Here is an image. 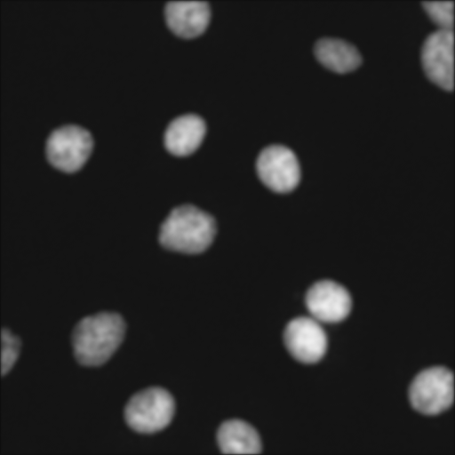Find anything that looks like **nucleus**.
I'll use <instances>...</instances> for the list:
<instances>
[{
  "label": "nucleus",
  "instance_id": "nucleus-1",
  "mask_svg": "<svg viewBox=\"0 0 455 455\" xmlns=\"http://www.w3.org/2000/svg\"><path fill=\"white\" fill-rule=\"evenodd\" d=\"M125 329L123 316L116 312H100L82 318L71 337L76 359L84 366L103 364L122 343Z\"/></svg>",
  "mask_w": 455,
  "mask_h": 455
},
{
  "label": "nucleus",
  "instance_id": "nucleus-3",
  "mask_svg": "<svg viewBox=\"0 0 455 455\" xmlns=\"http://www.w3.org/2000/svg\"><path fill=\"white\" fill-rule=\"evenodd\" d=\"M174 413V398L161 387H150L135 393L124 411L126 424L143 434L163 430L171 423Z\"/></svg>",
  "mask_w": 455,
  "mask_h": 455
},
{
  "label": "nucleus",
  "instance_id": "nucleus-8",
  "mask_svg": "<svg viewBox=\"0 0 455 455\" xmlns=\"http://www.w3.org/2000/svg\"><path fill=\"white\" fill-rule=\"evenodd\" d=\"M453 30L439 28L426 37L420 52L426 76L447 91L453 89Z\"/></svg>",
  "mask_w": 455,
  "mask_h": 455
},
{
  "label": "nucleus",
  "instance_id": "nucleus-5",
  "mask_svg": "<svg viewBox=\"0 0 455 455\" xmlns=\"http://www.w3.org/2000/svg\"><path fill=\"white\" fill-rule=\"evenodd\" d=\"M93 147L92 133L76 124H66L53 130L47 138L45 154L55 168L74 172L88 159Z\"/></svg>",
  "mask_w": 455,
  "mask_h": 455
},
{
  "label": "nucleus",
  "instance_id": "nucleus-15",
  "mask_svg": "<svg viewBox=\"0 0 455 455\" xmlns=\"http://www.w3.org/2000/svg\"><path fill=\"white\" fill-rule=\"evenodd\" d=\"M1 371L4 376L17 361L20 347V339L8 329L3 328L1 334Z\"/></svg>",
  "mask_w": 455,
  "mask_h": 455
},
{
  "label": "nucleus",
  "instance_id": "nucleus-12",
  "mask_svg": "<svg viewBox=\"0 0 455 455\" xmlns=\"http://www.w3.org/2000/svg\"><path fill=\"white\" fill-rule=\"evenodd\" d=\"M316 60L326 68L339 74L351 72L362 63V55L350 42L336 37H322L314 45Z\"/></svg>",
  "mask_w": 455,
  "mask_h": 455
},
{
  "label": "nucleus",
  "instance_id": "nucleus-14",
  "mask_svg": "<svg viewBox=\"0 0 455 455\" xmlns=\"http://www.w3.org/2000/svg\"><path fill=\"white\" fill-rule=\"evenodd\" d=\"M453 1H424L423 8L441 29L453 28Z\"/></svg>",
  "mask_w": 455,
  "mask_h": 455
},
{
  "label": "nucleus",
  "instance_id": "nucleus-6",
  "mask_svg": "<svg viewBox=\"0 0 455 455\" xmlns=\"http://www.w3.org/2000/svg\"><path fill=\"white\" fill-rule=\"evenodd\" d=\"M256 172L261 182L276 193L293 190L300 180V167L295 153L286 146L264 148L256 160Z\"/></svg>",
  "mask_w": 455,
  "mask_h": 455
},
{
  "label": "nucleus",
  "instance_id": "nucleus-9",
  "mask_svg": "<svg viewBox=\"0 0 455 455\" xmlns=\"http://www.w3.org/2000/svg\"><path fill=\"white\" fill-rule=\"evenodd\" d=\"M305 304L311 316L322 323L344 320L352 308V298L342 284L329 279L314 283L307 291Z\"/></svg>",
  "mask_w": 455,
  "mask_h": 455
},
{
  "label": "nucleus",
  "instance_id": "nucleus-2",
  "mask_svg": "<svg viewBox=\"0 0 455 455\" xmlns=\"http://www.w3.org/2000/svg\"><path fill=\"white\" fill-rule=\"evenodd\" d=\"M216 222L208 212L192 204L173 208L160 226V244L171 251L196 254L212 243Z\"/></svg>",
  "mask_w": 455,
  "mask_h": 455
},
{
  "label": "nucleus",
  "instance_id": "nucleus-11",
  "mask_svg": "<svg viewBox=\"0 0 455 455\" xmlns=\"http://www.w3.org/2000/svg\"><path fill=\"white\" fill-rule=\"evenodd\" d=\"M205 132L206 124L200 116L184 114L169 123L164 134V144L174 156H188L200 146Z\"/></svg>",
  "mask_w": 455,
  "mask_h": 455
},
{
  "label": "nucleus",
  "instance_id": "nucleus-4",
  "mask_svg": "<svg viewBox=\"0 0 455 455\" xmlns=\"http://www.w3.org/2000/svg\"><path fill=\"white\" fill-rule=\"evenodd\" d=\"M411 407L424 415H437L451 407L454 397L452 371L444 366H433L419 371L408 391Z\"/></svg>",
  "mask_w": 455,
  "mask_h": 455
},
{
  "label": "nucleus",
  "instance_id": "nucleus-7",
  "mask_svg": "<svg viewBox=\"0 0 455 455\" xmlns=\"http://www.w3.org/2000/svg\"><path fill=\"white\" fill-rule=\"evenodd\" d=\"M283 343L297 361L310 364L320 361L327 351V334L312 316H298L286 324Z\"/></svg>",
  "mask_w": 455,
  "mask_h": 455
},
{
  "label": "nucleus",
  "instance_id": "nucleus-10",
  "mask_svg": "<svg viewBox=\"0 0 455 455\" xmlns=\"http://www.w3.org/2000/svg\"><path fill=\"white\" fill-rule=\"evenodd\" d=\"M165 21L177 36L190 38L202 34L211 17L205 1H170L164 6Z\"/></svg>",
  "mask_w": 455,
  "mask_h": 455
},
{
  "label": "nucleus",
  "instance_id": "nucleus-13",
  "mask_svg": "<svg viewBox=\"0 0 455 455\" xmlns=\"http://www.w3.org/2000/svg\"><path fill=\"white\" fill-rule=\"evenodd\" d=\"M217 443L222 453L256 454L261 452L262 443L258 431L248 422L231 419L220 424Z\"/></svg>",
  "mask_w": 455,
  "mask_h": 455
}]
</instances>
